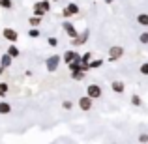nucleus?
<instances>
[{"label": "nucleus", "instance_id": "nucleus-1", "mask_svg": "<svg viewBox=\"0 0 148 144\" xmlns=\"http://www.w3.org/2000/svg\"><path fill=\"white\" fill-rule=\"evenodd\" d=\"M124 47L122 45H112V47H109V53H107V60L109 62H118L120 58H124Z\"/></svg>", "mask_w": 148, "mask_h": 144}, {"label": "nucleus", "instance_id": "nucleus-2", "mask_svg": "<svg viewBox=\"0 0 148 144\" xmlns=\"http://www.w3.org/2000/svg\"><path fill=\"white\" fill-rule=\"evenodd\" d=\"M62 64V58H60V54H51V56L45 60V69H47L49 73H54L58 69V66Z\"/></svg>", "mask_w": 148, "mask_h": 144}, {"label": "nucleus", "instance_id": "nucleus-3", "mask_svg": "<svg viewBox=\"0 0 148 144\" xmlns=\"http://www.w3.org/2000/svg\"><path fill=\"white\" fill-rule=\"evenodd\" d=\"M101 96H103V88H101L99 84H88L86 86V97H90V99H99Z\"/></svg>", "mask_w": 148, "mask_h": 144}, {"label": "nucleus", "instance_id": "nucleus-4", "mask_svg": "<svg viewBox=\"0 0 148 144\" xmlns=\"http://www.w3.org/2000/svg\"><path fill=\"white\" fill-rule=\"evenodd\" d=\"M88 38H90V30H83V32H79L77 34V38H73L71 40V45L73 47H81V45H84L88 41Z\"/></svg>", "mask_w": 148, "mask_h": 144}, {"label": "nucleus", "instance_id": "nucleus-5", "mask_svg": "<svg viewBox=\"0 0 148 144\" xmlns=\"http://www.w3.org/2000/svg\"><path fill=\"white\" fill-rule=\"evenodd\" d=\"M79 11H81V8L77 6L75 2H71V4H68V6H66L64 10H62V17H64L66 21H68L69 17H73V15H77Z\"/></svg>", "mask_w": 148, "mask_h": 144}, {"label": "nucleus", "instance_id": "nucleus-6", "mask_svg": "<svg viewBox=\"0 0 148 144\" xmlns=\"http://www.w3.org/2000/svg\"><path fill=\"white\" fill-rule=\"evenodd\" d=\"M62 62H64V64H71V62H81V54L77 53V51H66L64 54H62Z\"/></svg>", "mask_w": 148, "mask_h": 144}, {"label": "nucleus", "instance_id": "nucleus-7", "mask_svg": "<svg viewBox=\"0 0 148 144\" xmlns=\"http://www.w3.org/2000/svg\"><path fill=\"white\" fill-rule=\"evenodd\" d=\"M62 28H64L66 36H68L69 40H73V38H77V34H79V30L75 28V25H73L71 21H64V23H62Z\"/></svg>", "mask_w": 148, "mask_h": 144}, {"label": "nucleus", "instance_id": "nucleus-8", "mask_svg": "<svg viewBox=\"0 0 148 144\" xmlns=\"http://www.w3.org/2000/svg\"><path fill=\"white\" fill-rule=\"evenodd\" d=\"M2 38L6 41H10V43H17V40H19V32L15 28H4L2 30Z\"/></svg>", "mask_w": 148, "mask_h": 144}, {"label": "nucleus", "instance_id": "nucleus-9", "mask_svg": "<svg viewBox=\"0 0 148 144\" xmlns=\"http://www.w3.org/2000/svg\"><path fill=\"white\" fill-rule=\"evenodd\" d=\"M77 105H79V109H81V111L88 112V111L92 109V105H94V99H90V97L83 96V97H79V101H77Z\"/></svg>", "mask_w": 148, "mask_h": 144}, {"label": "nucleus", "instance_id": "nucleus-10", "mask_svg": "<svg viewBox=\"0 0 148 144\" xmlns=\"http://www.w3.org/2000/svg\"><path fill=\"white\" fill-rule=\"evenodd\" d=\"M11 64H13V58H10L8 54H2V56H0V75H2L8 68H11Z\"/></svg>", "mask_w": 148, "mask_h": 144}, {"label": "nucleus", "instance_id": "nucleus-11", "mask_svg": "<svg viewBox=\"0 0 148 144\" xmlns=\"http://www.w3.org/2000/svg\"><path fill=\"white\" fill-rule=\"evenodd\" d=\"M111 90L114 92V94H124V92H126V84H124V81H112V83H111Z\"/></svg>", "mask_w": 148, "mask_h": 144}, {"label": "nucleus", "instance_id": "nucleus-12", "mask_svg": "<svg viewBox=\"0 0 148 144\" xmlns=\"http://www.w3.org/2000/svg\"><path fill=\"white\" fill-rule=\"evenodd\" d=\"M6 54H8L10 58H19V56H21V51L17 49V45H15V43H10V45H8Z\"/></svg>", "mask_w": 148, "mask_h": 144}, {"label": "nucleus", "instance_id": "nucleus-13", "mask_svg": "<svg viewBox=\"0 0 148 144\" xmlns=\"http://www.w3.org/2000/svg\"><path fill=\"white\" fill-rule=\"evenodd\" d=\"M32 13L36 15V17L43 19V15L47 13V11H45V8H43V4H41V2H36V4H34V8H32Z\"/></svg>", "mask_w": 148, "mask_h": 144}, {"label": "nucleus", "instance_id": "nucleus-14", "mask_svg": "<svg viewBox=\"0 0 148 144\" xmlns=\"http://www.w3.org/2000/svg\"><path fill=\"white\" fill-rule=\"evenodd\" d=\"M86 66H88V71H90V69H98V68H101V66H103V58H96V60L92 58V60L88 62Z\"/></svg>", "mask_w": 148, "mask_h": 144}, {"label": "nucleus", "instance_id": "nucleus-15", "mask_svg": "<svg viewBox=\"0 0 148 144\" xmlns=\"http://www.w3.org/2000/svg\"><path fill=\"white\" fill-rule=\"evenodd\" d=\"M10 112H11V103L0 99V114H10Z\"/></svg>", "mask_w": 148, "mask_h": 144}, {"label": "nucleus", "instance_id": "nucleus-16", "mask_svg": "<svg viewBox=\"0 0 148 144\" xmlns=\"http://www.w3.org/2000/svg\"><path fill=\"white\" fill-rule=\"evenodd\" d=\"M69 66V73H75V71H83V64L81 62H71Z\"/></svg>", "mask_w": 148, "mask_h": 144}, {"label": "nucleus", "instance_id": "nucleus-17", "mask_svg": "<svg viewBox=\"0 0 148 144\" xmlns=\"http://www.w3.org/2000/svg\"><path fill=\"white\" fill-rule=\"evenodd\" d=\"M28 25L32 26V28H38V26L41 25V17H36V15H32V17L28 19Z\"/></svg>", "mask_w": 148, "mask_h": 144}, {"label": "nucleus", "instance_id": "nucleus-18", "mask_svg": "<svg viewBox=\"0 0 148 144\" xmlns=\"http://www.w3.org/2000/svg\"><path fill=\"white\" fill-rule=\"evenodd\" d=\"M137 23L141 26H148V15L146 13H139L137 15Z\"/></svg>", "mask_w": 148, "mask_h": 144}, {"label": "nucleus", "instance_id": "nucleus-19", "mask_svg": "<svg viewBox=\"0 0 148 144\" xmlns=\"http://www.w3.org/2000/svg\"><path fill=\"white\" fill-rule=\"evenodd\" d=\"M92 58H94V54H92L90 51H88V53H84V54H81V64H84V66H86L88 62L92 60Z\"/></svg>", "mask_w": 148, "mask_h": 144}, {"label": "nucleus", "instance_id": "nucleus-20", "mask_svg": "<svg viewBox=\"0 0 148 144\" xmlns=\"http://www.w3.org/2000/svg\"><path fill=\"white\" fill-rule=\"evenodd\" d=\"M131 103H133V107H141V105H143L141 96H139V94H133V96H131Z\"/></svg>", "mask_w": 148, "mask_h": 144}, {"label": "nucleus", "instance_id": "nucleus-21", "mask_svg": "<svg viewBox=\"0 0 148 144\" xmlns=\"http://www.w3.org/2000/svg\"><path fill=\"white\" fill-rule=\"evenodd\" d=\"M84 77H86V73H84V71H75V73H71V79H73V81H83Z\"/></svg>", "mask_w": 148, "mask_h": 144}, {"label": "nucleus", "instance_id": "nucleus-22", "mask_svg": "<svg viewBox=\"0 0 148 144\" xmlns=\"http://www.w3.org/2000/svg\"><path fill=\"white\" fill-rule=\"evenodd\" d=\"M40 30L38 28H28V38H32V40H36V38H40Z\"/></svg>", "mask_w": 148, "mask_h": 144}, {"label": "nucleus", "instance_id": "nucleus-23", "mask_svg": "<svg viewBox=\"0 0 148 144\" xmlns=\"http://www.w3.org/2000/svg\"><path fill=\"white\" fill-rule=\"evenodd\" d=\"M0 8H4V10H11V8H13V2H11V0H0Z\"/></svg>", "mask_w": 148, "mask_h": 144}, {"label": "nucleus", "instance_id": "nucleus-24", "mask_svg": "<svg viewBox=\"0 0 148 144\" xmlns=\"http://www.w3.org/2000/svg\"><path fill=\"white\" fill-rule=\"evenodd\" d=\"M62 109H64V111H71V109H73V101L64 99V101H62Z\"/></svg>", "mask_w": 148, "mask_h": 144}, {"label": "nucleus", "instance_id": "nucleus-25", "mask_svg": "<svg viewBox=\"0 0 148 144\" xmlns=\"http://www.w3.org/2000/svg\"><path fill=\"white\" fill-rule=\"evenodd\" d=\"M139 43H141V45H148V32H143L141 36H139Z\"/></svg>", "mask_w": 148, "mask_h": 144}, {"label": "nucleus", "instance_id": "nucleus-26", "mask_svg": "<svg viewBox=\"0 0 148 144\" xmlns=\"http://www.w3.org/2000/svg\"><path fill=\"white\" fill-rule=\"evenodd\" d=\"M47 43H49V47H58V38H54V36L47 38Z\"/></svg>", "mask_w": 148, "mask_h": 144}, {"label": "nucleus", "instance_id": "nucleus-27", "mask_svg": "<svg viewBox=\"0 0 148 144\" xmlns=\"http://www.w3.org/2000/svg\"><path fill=\"white\" fill-rule=\"evenodd\" d=\"M10 92V86H8V83H0V94H8Z\"/></svg>", "mask_w": 148, "mask_h": 144}, {"label": "nucleus", "instance_id": "nucleus-28", "mask_svg": "<svg viewBox=\"0 0 148 144\" xmlns=\"http://www.w3.org/2000/svg\"><path fill=\"white\" fill-rule=\"evenodd\" d=\"M139 71H141V75H148V64H141V69H139Z\"/></svg>", "mask_w": 148, "mask_h": 144}, {"label": "nucleus", "instance_id": "nucleus-29", "mask_svg": "<svg viewBox=\"0 0 148 144\" xmlns=\"http://www.w3.org/2000/svg\"><path fill=\"white\" fill-rule=\"evenodd\" d=\"M139 142L146 144L148 142V133H141V135H139Z\"/></svg>", "mask_w": 148, "mask_h": 144}, {"label": "nucleus", "instance_id": "nucleus-30", "mask_svg": "<svg viewBox=\"0 0 148 144\" xmlns=\"http://www.w3.org/2000/svg\"><path fill=\"white\" fill-rule=\"evenodd\" d=\"M103 2H105V4H112V2H114V0H103Z\"/></svg>", "mask_w": 148, "mask_h": 144}, {"label": "nucleus", "instance_id": "nucleus-31", "mask_svg": "<svg viewBox=\"0 0 148 144\" xmlns=\"http://www.w3.org/2000/svg\"><path fill=\"white\" fill-rule=\"evenodd\" d=\"M4 96H6V94H0V99H2V97H4Z\"/></svg>", "mask_w": 148, "mask_h": 144}, {"label": "nucleus", "instance_id": "nucleus-32", "mask_svg": "<svg viewBox=\"0 0 148 144\" xmlns=\"http://www.w3.org/2000/svg\"><path fill=\"white\" fill-rule=\"evenodd\" d=\"M49 2H58V0H49Z\"/></svg>", "mask_w": 148, "mask_h": 144}, {"label": "nucleus", "instance_id": "nucleus-33", "mask_svg": "<svg viewBox=\"0 0 148 144\" xmlns=\"http://www.w3.org/2000/svg\"><path fill=\"white\" fill-rule=\"evenodd\" d=\"M112 144H118V142H112Z\"/></svg>", "mask_w": 148, "mask_h": 144}]
</instances>
